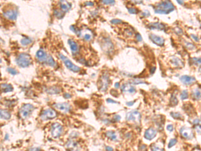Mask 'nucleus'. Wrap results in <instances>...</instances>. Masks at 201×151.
I'll return each instance as SVG.
<instances>
[{
	"instance_id": "17",
	"label": "nucleus",
	"mask_w": 201,
	"mask_h": 151,
	"mask_svg": "<svg viewBox=\"0 0 201 151\" xmlns=\"http://www.w3.org/2000/svg\"><path fill=\"white\" fill-rule=\"evenodd\" d=\"M66 148L71 150H78L81 149L79 143L73 140H69L66 143Z\"/></svg>"
},
{
	"instance_id": "26",
	"label": "nucleus",
	"mask_w": 201,
	"mask_h": 151,
	"mask_svg": "<svg viewBox=\"0 0 201 151\" xmlns=\"http://www.w3.org/2000/svg\"><path fill=\"white\" fill-rule=\"evenodd\" d=\"M105 134H106V136L108 137L109 139H111V140H114V141L118 140V135H117L116 132H114V131H107Z\"/></svg>"
},
{
	"instance_id": "19",
	"label": "nucleus",
	"mask_w": 201,
	"mask_h": 151,
	"mask_svg": "<svg viewBox=\"0 0 201 151\" xmlns=\"http://www.w3.org/2000/svg\"><path fill=\"white\" fill-rule=\"evenodd\" d=\"M148 28L152 30H163L165 31V27L163 23L160 22H155L151 23L148 25Z\"/></svg>"
},
{
	"instance_id": "46",
	"label": "nucleus",
	"mask_w": 201,
	"mask_h": 151,
	"mask_svg": "<svg viewBox=\"0 0 201 151\" xmlns=\"http://www.w3.org/2000/svg\"><path fill=\"white\" fill-rule=\"evenodd\" d=\"M120 119H121V117H120L119 115H115V116L114 117V121H120Z\"/></svg>"
},
{
	"instance_id": "33",
	"label": "nucleus",
	"mask_w": 201,
	"mask_h": 151,
	"mask_svg": "<svg viewBox=\"0 0 201 151\" xmlns=\"http://www.w3.org/2000/svg\"><path fill=\"white\" fill-rule=\"evenodd\" d=\"M180 98L181 99L185 100L188 98V93L187 90H184V91H182V93L180 94Z\"/></svg>"
},
{
	"instance_id": "43",
	"label": "nucleus",
	"mask_w": 201,
	"mask_h": 151,
	"mask_svg": "<svg viewBox=\"0 0 201 151\" xmlns=\"http://www.w3.org/2000/svg\"><path fill=\"white\" fill-rule=\"evenodd\" d=\"M122 22V21L120 20V19H112V20L111 21V23H114V24H118V23H121Z\"/></svg>"
},
{
	"instance_id": "29",
	"label": "nucleus",
	"mask_w": 201,
	"mask_h": 151,
	"mask_svg": "<svg viewBox=\"0 0 201 151\" xmlns=\"http://www.w3.org/2000/svg\"><path fill=\"white\" fill-rule=\"evenodd\" d=\"M46 91L49 94H58L60 92V89L57 87H49Z\"/></svg>"
},
{
	"instance_id": "16",
	"label": "nucleus",
	"mask_w": 201,
	"mask_h": 151,
	"mask_svg": "<svg viewBox=\"0 0 201 151\" xmlns=\"http://www.w3.org/2000/svg\"><path fill=\"white\" fill-rule=\"evenodd\" d=\"M150 38L154 44L158 45V46H162L164 44V39L160 36H157V35L151 34L150 35Z\"/></svg>"
},
{
	"instance_id": "4",
	"label": "nucleus",
	"mask_w": 201,
	"mask_h": 151,
	"mask_svg": "<svg viewBox=\"0 0 201 151\" xmlns=\"http://www.w3.org/2000/svg\"><path fill=\"white\" fill-rule=\"evenodd\" d=\"M110 79H109V74L104 73L101 76L99 81V89L101 91H105L108 89Z\"/></svg>"
},
{
	"instance_id": "23",
	"label": "nucleus",
	"mask_w": 201,
	"mask_h": 151,
	"mask_svg": "<svg viewBox=\"0 0 201 151\" xmlns=\"http://www.w3.org/2000/svg\"><path fill=\"white\" fill-rule=\"evenodd\" d=\"M192 123L194 125V128L196 130V132L198 134H201V119L196 118L192 121Z\"/></svg>"
},
{
	"instance_id": "18",
	"label": "nucleus",
	"mask_w": 201,
	"mask_h": 151,
	"mask_svg": "<svg viewBox=\"0 0 201 151\" xmlns=\"http://www.w3.org/2000/svg\"><path fill=\"white\" fill-rule=\"evenodd\" d=\"M156 134H157V132H156L155 129L153 128H150L146 130L145 134H144V136H145V138L147 139V140H151L153 138H155Z\"/></svg>"
},
{
	"instance_id": "36",
	"label": "nucleus",
	"mask_w": 201,
	"mask_h": 151,
	"mask_svg": "<svg viewBox=\"0 0 201 151\" xmlns=\"http://www.w3.org/2000/svg\"><path fill=\"white\" fill-rule=\"evenodd\" d=\"M172 117L175 119H181L182 118V115L178 112H172L171 113Z\"/></svg>"
},
{
	"instance_id": "56",
	"label": "nucleus",
	"mask_w": 201,
	"mask_h": 151,
	"mask_svg": "<svg viewBox=\"0 0 201 151\" xmlns=\"http://www.w3.org/2000/svg\"><path fill=\"white\" fill-rule=\"evenodd\" d=\"M115 87H116V88L120 87V83H116V84H115Z\"/></svg>"
},
{
	"instance_id": "34",
	"label": "nucleus",
	"mask_w": 201,
	"mask_h": 151,
	"mask_svg": "<svg viewBox=\"0 0 201 151\" xmlns=\"http://www.w3.org/2000/svg\"><path fill=\"white\" fill-rule=\"evenodd\" d=\"M170 104L172 105H176L178 104V99L175 95H172L170 98Z\"/></svg>"
},
{
	"instance_id": "12",
	"label": "nucleus",
	"mask_w": 201,
	"mask_h": 151,
	"mask_svg": "<svg viewBox=\"0 0 201 151\" xmlns=\"http://www.w3.org/2000/svg\"><path fill=\"white\" fill-rule=\"evenodd\" d=\"M3 14L7 19L10 20H15L17 16V11L14 9H9L5 11Z\"/></svg>"
},
{
	"instance_id": "55",
	"label": "nucleus",
	"mask_w": 201,
	"mask_h": 151,
	"mask_svg": "<svg viewBox=\"0 0 201 151\" xmlns=\"http://www.w3.org/2000/svg\"><path fill=\"white\" fill-rule=\"evenodd\" d=\"M85 5H93V3H92V2H87V3H85Z\"/></svg>"
},
{
	"instance_id": "31",
	"label": "nucleus",
	"mask_w": 201,
	"mask_h": 151,
	"mask_svg": "<svg viewBox=\"0 0 201 151\" xmlns=\"http://www.w3.org/2000/svg\"><path fill=\"white\" fill-rule=\"evenodd\" d=\"M31 42H32V39L30 38H24L21 39V44L24 46H27V45L30 44Z\"/></svg>"
},
{
	"instance_id": "48",
	"label": "nucleus",
	"mask_w": 201,
	"mask_h": 151,
	"mask_svg": "<svg viewBox=\"0 0 201 151\" xmlns=\"http://www.w3.org/2000/svg\"><path fill=\"white\" fill-rule=\"evenodd\" d=\"M107 101L108 103H118V102H117V101H114V100H113V99H107Z\"/></svg>"
},
{
	"instance_id": "49",
	"label": "nucleus",
	"mask_w": 201,
	"mask_h": 151,
	"mask_svg": "<svg viewBox=\"0 0 201 151\" xmlns=\"http://www.w3.org/2000/svg\"><path fill=\"white\" fill-rule=\"evenodd\" d=\"M191 37H192V38L194 39L195 41H196V42H198V41L199 40L198 37H197L196 36H195V35H194V34H191Z\"/></svg>"
},
{
	"instance_id": "24",
	"label": "nucleus",
	"mask_w": 201,
	"mask_h": 151,
	"mask_svg": "<svg viewBox=\"0 0 201 151\" xmlns=\"http://www.w3.org/2000/svg\"><path fill=\"white\" fill-rule=\"evenodd\" d=\"M13 89V88L12 86L9 84L7 83H3L1 85V91L3 92V93H7V92H11L12 91Z\"/></svg>"
},
{
	"instance_id": "45",
	"label": "nucleus",
	"mask_w": 201,
	"mask_h": 151,
	"mask_svg": "<svg viewBox=\"0 0 201 151\" xmlns=\"http://www.w3.org/2000/svg\"><path fill=\"white\" fill-rule=\"evenodd\" d=\"M175 32H176V33H177V34H183L182 30H181V29H180L179 28H176Z\"/></svg>"
},
{
	"instance_id": "22",
	"label": "nucleus",
	"mask_w": 201,
	"mask_h": 151,
	"mask_svg": "<svg viewBox=\"0 0 201 151\" xmlns=\"http://www.w3.org/2000/svg\"><path fill=\"white\" fill-rule=\"evenodd\" d=\"M171 63L176 67H182L184 66V62L178 57H172L171 59Z\"/></svg>"
},
{
	"instance_id": "11",
	"label": "nucleus",
	"mask_w": 201,
	"mask_h": 151,
	"mask_svg": "<svg viewBox=\"0 0 201 151\" xmlns=\"http://www.w3.org/2000/svg\"><path fill=\"white\" fill-rule=\"evenodd\" d=\"M78 36L83 38L85 40L90 41L93 38V33L89 29H85V30H78L77 32L76 33Z\"/></svg>"
},
{
	"instance_id": "51",
	"label": "nucleus",
	"mask_w": 201,
	"mask_h": 151,
	"mask_svg": "<svg viewBox=\"0 0 201 151\" xmlns=\"http://www.w3.org/2000/svg\"><path fill=\"white\" fill-rule=\"evenodd\" d=\"M134 103H135V101H130V102H127L126 104L128 106H132V105L134 104Z\"/></svg>"
},
{
	"instance_id": "14",
	"label": "nucleus",
	"mask_w": 201,
	"mask_h": 151,
	"mask_svg": "<svg viewBox=\"0 0 201 151\" xmlns=\"http://www.w3.org/2000/svg\"><path fill=\"white\" fill-rule=\"evenodd\" d=\"M48 55H47V54L46 53L44 50L40 49L37 51L36 54V57L38 60H39L40 62H42V63H46V60H47Z\"/></svg>"
},
{
	"instance_id": "25",
	"label": "nucleus",
	"mask_w": 201,
	"mask_h": 151,
	"mask_svg": "<svg viewBox=\"0 0 201 151\" xmlns=\"http://www.w3.org/2000/svg\"><path fill=\"white\" fill-rule=\"evenodd\" d=\"M0 117L3 119H9L11 117V113L7 110L1 109L0 111Z\"/></svg>"
},
{
	"instance_id": "5",
	"label": "nucleus",
	"mask_w": 201,
	"mask_h": 151,
	"mask_svg": "<svg viewBox=\"0 0 201 151\" xmlns=\"http://www.w3.org/2000/svg\"><path fill=\"white\" fill-rule=\"evenodd\" d=\"M56 116H57V113L56 111H54L53 109L48 108L42 111L40 114V119L43 121H46L55 118Z\"/></svg>"
},
{
	"instance_id": "50",
	"label": "nucleus",
	"mask_w": 201,
	"mask_h": 151,
	"mask_svg": "<svg viewBox=\"0 0 201 151\" xmlns=\"http://www.w3.org/2000/svg\"><path fill=\"white\" fill-rule=\"evenodd\" d=\"M136 38H137V40L138 41H142V36H141V35H140V34H138L137 35H136Z\"/></svg>"
},
{
	"instance_id": "30",
	"label": "nucleus",
	"mask_w": 201,
	"mask_h": 151,
	"mask_svg": "<svg viewBox=\"0 0 201 151\" xmlns=\"http://www.w3.org/2000/svg\"><path fill=\"white\" fill-rule=\"evenodd\" d=\"M46 64H48V65H49V66H56V62L55 61H54L53 58H52V57L51 56H50V55H48V58H47V60H46Z\"/></svg>"
},
{
	"instance_id": "42",
	"label": "nucleus",
	"mask_w": 201,
	"mask_h": 151,
	"mask_svg": "<svg viewBox=\"0 0 201 151\" xmlns=\"http://www.w3.org/2000/svg\"><path fill=\"white\" fill-rule=\"evenodd\" d=\"M128 11L130 13H132V14H136V13H137V9L134 8V7H132V8H128Z\"/></svg>"
},
{
	"instance_id": "6",
	"label": "nucleus",
	"mask_w": 201,
	"mask_h": 151,
	"mask_svg": "<svg viewBox=\"0 0 201 151\" xmlns=\"http://www.w3.org/2000/svg\"><path fill=\"white\" fill-rule=\"evenodd\" d=\"M58 56H59L60 59H61L62 61L64 62V64H65V66H66V67H67V68H69V70H71V71H73V72H75L80 71V69H81V68H80L79 66H76L75 64H74L73 62H72L71 60L69 59V58H68L67 57H66L65 56H64L63 54H58Z\"/></svg>"
},
{
	"instance_id": "40",
	"label": "nucleus",
	"mask_w": 201,
	"mask_h": 151,
	"mask_svg": "<svg viewBox=\"0 0 201 151\" xmlns=\"http://www.w3.org/2000/svg\"><path fill=\"white\" fill-rule=\"evenodd\" d=\"M7 71H8L11 74H12V75H15V74H16L18 73V72H17L16 70L13 69V68H7Z\"/></svg>"
},
{
	"instance_id": "3",
	"label": "nucleus",
	"mask_w": 201,
	"mask_h": 151,
	"mask_svg": "<svg viewBox=\"0 0 201 151\" xmlns=\"http://www.w3.org/2000/svg\"><path fill=\"white\" fill-rule=\"evenodd\" d=\"M34 109V105L30 104V103H26V104L23 105L21 107V108L19 109V116L22 119L26 118V117H28V115L32 112Z\"/></svg>"
},
{
	"instance_id": "32",
	"label": "nucleus",
	"mask_w": 201,
	"mask_h": 151,
	"mask_svg": "<svg viewBox=\"0 0 201 151\" xmlns=\"http://www.w3.org/2000/svg\"><path fill=\"white\" fill-rule=\"evenodd\" d=\"M129 83L132 84V85H139V84H146V83L145 82L142 81V80L140 79H132L130 80V81H129Z\"/></svg>"
},
{
	"instance_id": "8",
	"label": "nucleus",
	"mask_w": 201,
	"mask_h": 151,
	"mask_svg": "<svg viewBox=\"0 0 201 151\" xmlns=\"http://www.w3.org/2000/svg\"><path fill=\"white\" fill-rule=\"evenodd\" d=\"M52 136L54 138H58L60 136L62 132V127L59 123H54L51 126V130H50Z\"/></svg>"
},
{
	"instance_id": "2",
	"label": "nucleus",
	"mask_w": 201,
	"mask_h": 151,
	"mask_svg": "<svg viewBox=\"0 0 201 151\" xmlns=\"http://www.w3.org/2000/svg\"><path fill=\"white\" fill-rule=\"evenodd\" d=\"M31 62H32L31 56L26 53H21L19 54L16 58L17 64L22 68L28 67L31 64Z\"/></svg>"
},
{
	"instance_id": "27",
	"label": "nucleus",
	"mask_w": 201,
	"mask_h": 151,
	"mask_svg": "<svg viewBox=\"0 0 201 151\" xmlns=\"http://www.w3.org/2000/svg\"><path fill=\"white\" fill-rule=\"evenodd\" d=\"M192 97L194 100L201 99V91L199 89H194L192 92Z\"/></svg>"
},
{
	"instance_id": "39",
	"label": "nucleus",
	"mask_w": 201,
	"mask_h": 151,
	"mask_svg": "<svg viewBox=\"0 0 201 151\" xmlns=\"http://www.w3.org/2000/svg\"><path fill=\"white\" fill-rule=\"evenodd\" d=\"M176 142H177V140L176 138H174V139H171L170 140V142L168 143V148H172L173 146H174V145L176 144Z\"/></svg>"
},
{
	"instance_id": "47",
	"label": "nucleus",
	"mask_w": 201,
	"mask_h": 151,
	"mask_svg": "<svg viewBox=\"0 0 201 151\" xmlns=\"http://www.w3.org/2000/svg\"><path fill=\"white\" fill-rule=\"evenodd\" d=\"M64 98H66V99H70V98H71V95H70L69 93H65L64 94Z\"/></svg>"
},
{
	"instance_id": "7",
	"label": "nucleus",
	"mask_w": 201,
	"mask_h": 151,
	"mask_svg": "<svg viewBox=\"0 0 201 151\" xmlns=\"http://www.w3.org/2000/svg\"><path fill=\"white\" fill-rule=\"evenodd\" d=\"M141 114L139 111L137 110H132L127 113L126 119L127 121H136V122L140 123L141 120Z\"/></svg>"
},
{
	"instance_id": "41",
	"label": "nucleus",
	"mask_w": 201,
	"mask_h": 151,
	"mask_svg": "<svg viewBox=\"0 0 201 151\" xmlns=\"http://www.w3.org/2000/svg\"><path fill=\"white\" fill-rule=\"evenodd\" d=\"M185 46L188 49H194L195 46L192 44H190V42H185Z\"/></svg>"
},
{
	"instance_id": "21",
	"label": "nucleus",
	"mask_w": 201,
	"mask_h": 151,
	"mask_svg": "<svg viewBox=\"0 0 201 151\" xmlns=\"http://www.w3.org/2000/svg\"><path fill=\"white\" fill-rule=\"evenodd\" d=\"M60 6L62 11L66 12L71 8V3H69L67 0H60Z\"/></svg>"
},
{
	"instance_id": "10",
	"label": "nucleus",
	"mask_w": 201,
	"mask_h": 151,
	"mask_svg": "<svg viewBox=\"0 0 201 151\" xmlns=\"http://www.w3.org/2000/svg\"><path fill=\"white\" fill-rule=\"evenodd\" d=\"M180 133L183 138L187 140H191L194 138V133L192 130L188 127H182L180 130Z\"/></svg>"
},
{
	"instance_id": "58",
	"label": "nucleus",
	"mask_w": 201,
	"mask_h": 151,
	"mask_svg": "<svg viewBox=\"0 0 201 151\" xmlns=\"http://www.w3.org/2000/svg\"><path fill=\"white\" fill-rule=\"evenodd\" d=\"M200 29H201V25H200Z\"/></svg>"
},
{
	"instance_id": "53",
	"label": "nucleus",
	"mask_w": 201,
	"mask_h": 151,
	"mask_svg": "<svg viewBox=\"0 0 201 151\" xmlns=\"http://www.w3.org/2000/svg\"><path fill=\"white\" fill-rule=\"evenodd\" d=\"M177 2L179 3L180 5H183L184 4V0H176Z\"/></svg>"
},
{
	"instance_id": "28",
	"label": "nucleus",
	"mask_w": 201,
	"mask_h": 151,
	"mask_svg": "<svg viewBox=\"0 0 201 151\" xmlns=\"http://www.w3.org/2000/svg\"><path fill=\"white\" fill-rule=\"evenodd\" d=\"M68 42H69L70 47H71L72 52H73V53H75V52H77L78 50H79V46H78L77 44L75 42V41L72 40H69Z\"/></svg>"
},
{
	"instance_id": "9",
	"label": "nucleus",
	"mask_w": 201,
	"mask_h": 151,
	"mask_svg": "<svg viewBox=\"0 0 201 151\" xmlns=\"http://www.w3.org/2000/svg\"><path fill=\"white\" fill-rule=\"evenodd\" d=\"M53 107L58 111L63 113L69 112L71 109V106L68 103H57L54 104Z\"/></svg>"
},
{
	"instance_id": "54",
	"label": "nucleus",
	"mask_w": 201,
	"mask_h": 151,
	"mask_svg": "<svg viewBox=\"0 0 201 151\" xmlns=\"http://www.w3.org/2000/svg\"><path fill=\"white\" fill-rule=\"evenodd\" d=\"M106 150H114V149H113V148H111V147L107 146L106 147Z\"/></svg>"
},
{
	"instance_id": "57",
	"label": "nucleus",
	"mask_w": 201,
	"mask_h": 151,
	"mask_svg": "<svg viewBox=\"0 0 201 151\" xmlns=\"http://www.w3.org/2000/svg\"><path fill=\"white\" fill-rule=\"evenodd\" d=\"M7 138H9V136H8V135L6 134V136H5V139H7Z\"/></svg>"
},
{
	"instance_id": "52",
	"label": "nucleus",
	"mask_w": 201,
	"mask_h": 151,
	"mask_svg": "<svg viewBox=\"0 0 201 151\" xmlns=\"http://www.w3.org/2000/svg\"><path fill=\"white\" fill-rule=\"evenodd\" d=\"M150 15V13L149 11H145V12L143 13V15H144L145 17H147Z\"/></svg>"
},
{
	"instance_id": "44",
	"label": "nucleus",
	"mask_w": 201,
	"mask_h": 151,
	"mask_svg": "<svg viewBox=\"0 0 201 151\" xmlns=\"http://www.w3.org/2000/svg\"><path fill=\"white\" fill-rule=\"evenodd\" d=\"M167 130L169 131V132H172L174 130V127L172 124H169L167 125Z\"/></svg>"
},
{
	"instance_id": "35",
	"label": "nucleus",
	"mask_w": 201,
	"mask_h": 151,
	"mask_svg": "<svg viewBox=\"0 0 201 151\" xmlns=\"http://www.w3.org/2000/svg\"><path fill=\"white\" fill-rule=\"evenodd\" d=\"M64 13V11H59V10H55L54 11V15H56V17H58V18H62L63 17Z\"/></svg>"
},
{
	"instance_id": "38",
	"label": "nucleus",
	"mask_w": 201,
	"mask_h": 151,
	"mask_svg": "<svg viewBox=\"0 0 201 151\" xmlns=\"http://www.w3.org/2000/svg\"><path fill=\"white\" fill-rule=\"evenodd\" d=\"M103 3L105 5H113L116 3V1L115 0H102Z\"/></svg>"
},
{
	"instance_id": "20",
	"label": "nucleus",
	"mask_w": 201,
	"mask_h": 151,
	"mask_svg": "<svg viewBox=\"0 0 201 151\" xmlns=\"http://www.w3.org/2000/svg\"><path fill=\"white\" fill-rule=\"evenodd\" d=\"M101 47L103 49H104L105 51H110L111 49H113L114 46L113 44H111V42L109 41V39L105 38L101 42Z\"/></svg>"
},
{
	"instance_id": "1",
	"label": "nucleus",
	"mask_w": 201,
	"mask_h": 151,
	"mask_svg": "<svg viewBox=\"0 0 201 151\" xmlns=\"http://www.w3.org/2000/svg\"><path fill=\"white\" fill-rule=\"evenodd\" d=\"M175 7L172 4V3L168 0H164L162 1L154 7V11L156 13L159 14H168L174 10Z\"/></svg>"
},
{
	"instance_id": "13",
	"label": "nucleus",
	"mask_w": 201,
	"mask_h": 151,
	"mask_svg": "<svg viewBox=\"0 0 201 151\" xmlns=\"http://www.w3.org/2000/svg\"><path fill=\"white\" fill-rule=\"evenodd\" d=\"M121 91L124 93H136V89L134 86H132V85L130 83H124L121 86Z\"/></svg>"
},
{
	"instance_id": "15",
	"label": "nucleus",
	"mask_w": 201,
	"mask_h": 151,
	"mask_svg": "<svg viewBox=\"0 0 201 151\" xmlns=\"http://www.w3.org/2000/svg\"><path fill=\"white\" fill-rule=\"evenodd\" d=\"M180 80L182 83H184V85H192L193 83H194L196 82V79L194 77L188 75L182 76V77H180Z\"/></svg>"
},
{
	"instance_id": "37",
	"label": "nucleus",
	"mask_w": 201,
	"mask_h": 151,
	"mask_svg": "<svg viewBox=\"0 0 201 151\" xmlns=\"http://www.w3.org/2000/svg\"><path fill=\"white\" fill-rule=\"evenodd\" d=\"M192 63L195 65H200L201 64V58H192Z\"/></svg>"
}]
</instances>
